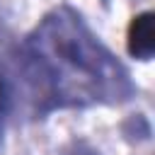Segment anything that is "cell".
Returning a JSON list of instances; mask_svg holds the SVG:
<instances>
[{
	"instance_id": "cell-1",
	"label": "cell",
	"mask_w": 155,
	"mask_h": 155,
	"mask_svg": "<svg viewBox=\"0 0 155 155\" xmlns=\"http://www.w3.org/2000/svg\"><path fill=\"white\" fill-rule=\"evenodd\" d=\"M19 70L39 114L111 107L136 94L128 68L70 5H58L46 12L24 36Z\"/></svg>"
},
{
	"instance_id": "cell-2",
	"label": "cell",
	"mask_w": 155,
	"mask_h": 155,
	"mask_svg": "<svg viewBox=\"0 0 155 155\" xmlns=\"http://www.w3.org/2000/svg\"><path fill=\"white\" fill-rule=\"evenodd\" d=\"M128 53L138 61H150L155 51V22L153 12H140L131 19L128 34H126Z\"/></svg>"
},
{
	"instance_id": "cell-3",
	"label": "cell",
	"mask_w": 155,
	"mask_h": 155,
	"mask_svg": "<svg viewBox=\"0 0 155 155\" xmlns=\"http://www.w3.org/2000/svg\"><path fill=\"white\" fill-rule=\"evenodd\" d=\"M10 109H12V87H10V78L0 63V140H2V133H5V124H7V116H10Z\"/></svg>"
},
{
	"instance_id": "cell-4",
	"label": "cell",
	"mask_w": 155,
	"mask_h": 155,
	"mask_svg": "<svg viewBox=\"0 0 155 155\" xmlns=\"http://www.w3.org/2000/svg\"><path fill=\"white\" fill-rule=\"evenodd\" d=\"M61 155H99V150H94L87 140H73L61 150Z\"/></svg>"
}]
</instances>
